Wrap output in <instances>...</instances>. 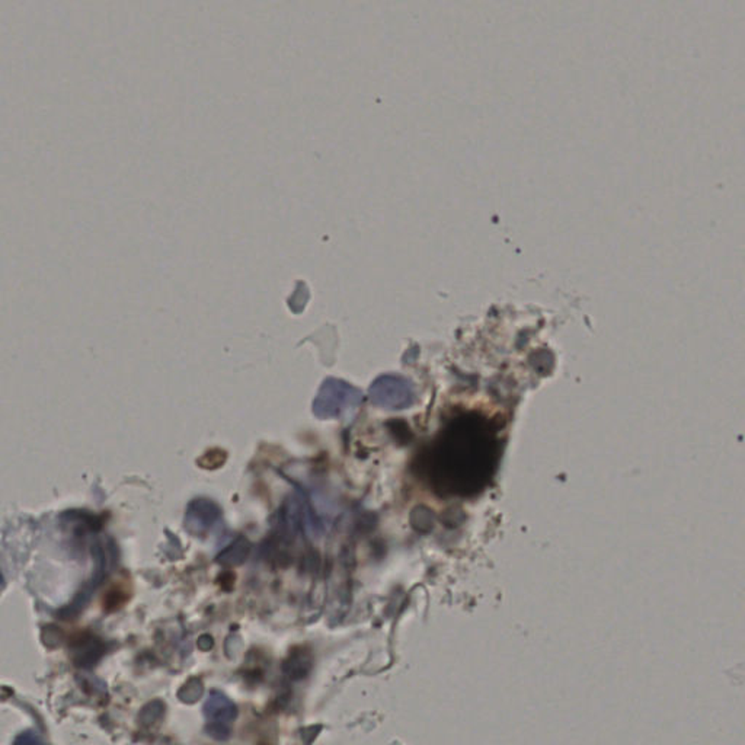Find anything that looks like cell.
I'll use <instances>...</instances> for the list:
<instances>
[{
  "label": "cell",
  "instance_id": "5b68a950",
  "mask_svg": "<svg viewBox=\"0 0 745 745\" xmlns=\"http://www.w3.org/2000/svg\"><path fill=\"white\" fill-rule=\"evenodd\" d=\"M222 512L210 500H194L186 510L185 529L188 533L204 537L218 522Z\"/></svg>",
  "mask_w": 745,
  "mask_h": 745
},
{
  "label": "cell",
  "instance_id": "3957f363",
  "mask_svg": "<svg viewBox=\"0 0 745 745\" xmlns=\"http://www.w3.org/2000/svg\"><path fill=\"white\" fill-rule=\"evenodd\" d=\"M369 396L376 406L391 410L406 409L415 400L412 383L396 376L379 377L370 386Z\"/></svg>",
  "mask_w": 745,
  "mask_h": 745
},
{
  "label": "cell",
  "instance_id": "277c9868",
  "mask_svg": "<svg viewBox=\"0 0 745 745\" xmlns=\"http://www.w3.org/2000/svg\"><path fill=\"white\" fill-rule=\"evenodd\" d=\"M204 716L207 721L206 732L217 741H225L230 736L232 725L237 717V707L220 690H211L204 703Z\"/></svg>",
  "mask_w": 745,
  "mask_h": 745
},
{
  "label": "cell",
  "instance_id": "52a82bcc",
  "mask_svg": "<svg viewBox=\"0 0 745 745\" xmlns=\"http://www.w3.org/2000/svg\"><path fill=\"white\" fill-rule=\"evenodd\" d=\"M201 693H203V684L198 678H191L179 692V698L186 702V703H192V702H197L200 698H201Z\"/></svg>",
  "mask_w": 745,
  "mask_h": 745
},
{
  "label": "cell",
  "instance_id": "8992f818",
  "mask_svg": "<svg viewBox=\"0 0 745 745\" xmlns=\"http://www.w3.org/2000/svg\"><path fill=\"white\" fill-rule=\"evenodd\" d=\"M247 551H250V544H247V542L245 539H240L235 544H232L225 551L223 555L218 556V562H223V564H242L245 561V558L247 556Z\"/></svg>",
  "mask_w": 745,
  "mask_h": 745
},
{
  "label": "cell",
  "instance_id": "6da1fadb",
  "mask_svg": "<svg viewBox=\"0 0 745 745\" xmlns=\"http://www.w3.org/2000/svg\"><path fill=\"white\" fill-rule=\"evenodd\" d=\"M500 457L493 431L472 418L454 430L444 453V475L453 493H476L493 476Z\"/></svg>",
  "mask_w": 745,
  "mask_h": 745
},
{
  "label": "cell",
  "instance_id": "7a4b0ae2",
  "mask_svg": "<svg viewBox=\"0 0 745 745\" xmlns=\"http://www.w3.org/2000/svg\"><path fill=\"white\" fill-rule=\"evenodd\" d=\"M363 400V393L351 384L327 379L320 386L313 403V413L320 420H351Z\"/></svg>",
  "mask_w": 745,
  "mask_h": 745
}]
</instances>
